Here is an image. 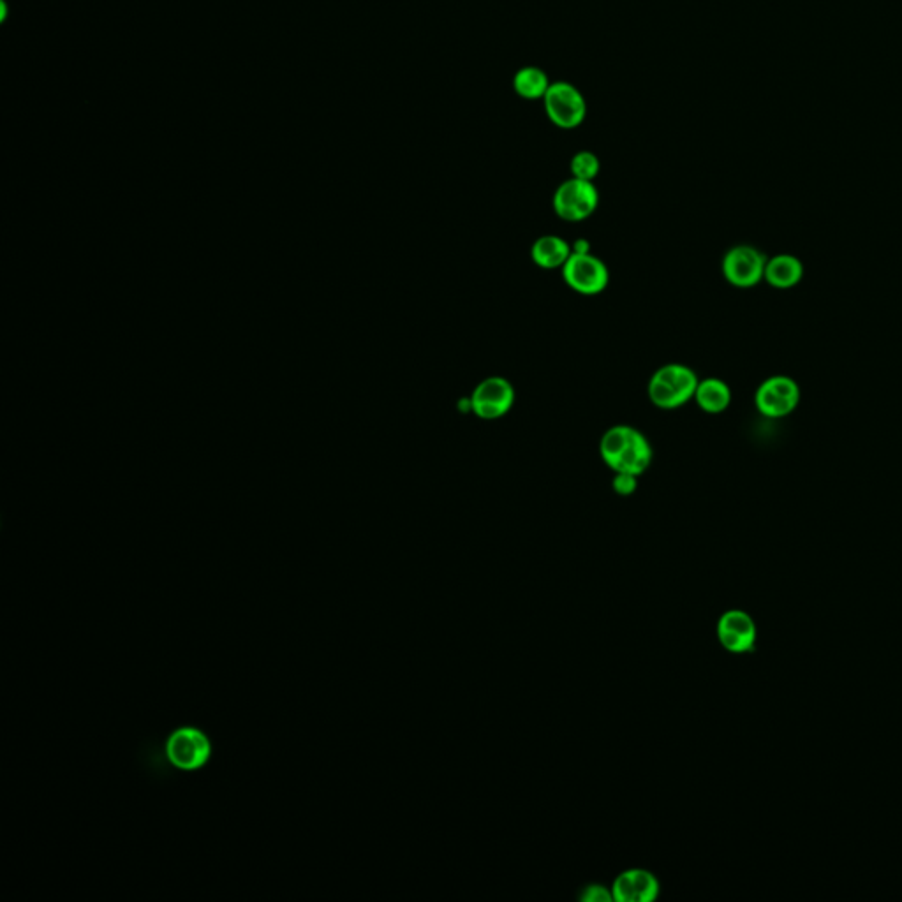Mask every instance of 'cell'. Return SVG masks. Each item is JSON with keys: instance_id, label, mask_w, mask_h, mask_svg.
<instances>
[{"instance_id": "cell-12", "label": "cell", "mask_w": 902, "mask_h": 902, "mask_svg": "<svg viewBox=\"0 0 902 902\" xmlns=\"http://www.w3.org/2000/svg\"><path fill=\"white\" fill-rule=\"evenodd\" d=\"M573 254V245L557 235H543L534 240L531 247V259L536 267L543 270H557L566 265Z\"/></svg>"}, {"instance_id": "cell-7", "label": "cell", "mask_w": 902, "mask_h": 902, "mask_svg": "<svg viewBox=\"0 0 902 902\" xmlns=\"http://www.w3.org/2000/svg\"><path fill=\"white\" fill-rule=\"evenodd\" d=\"M166 756L171 765L180 770H198L207 765L212 756V742L205 733L185 726L171 733L166 742Z\"/></svg>"}, {"instance_id": "cell-5", "label": "cell", "mask_w": 902, "mask_h": 902, "mask_svg": "<svg viewBox=\"0 0 902 902\" xmlns=\"http://www.w3.org/2000/svg\"><path fill=\"white\" fill-rule=\"evenodd\" d=\"M547 117L555 127L571 131L584 124L587 101L584 94L570 82H554L543 97Z\"/></svg>"}, {"instance_id": "cell-13", "label": "cell", "mask_w": 902, "mask_h": 902, "mask_svg": "<svg viewBox=\"0 0 902 902\" xmlns=\"http://www.w3.org/2000/svg\"><path fill=\"white\" fill-rule=\"evenodd\" d=\"M804 277V267L799 258H795L792 254H779L774 258L767 259V267H765V281L769 282L772 288L790 289L797 286Z\"/></svg>"}, {"instance_id": "cell-1", "label": "cell", "mask_w": 902, "mask_h": 902, "mask_svg": "<svg viewBox=\"0 0 902 902\" xmlns=\"http://www.w3.org/2000/svg\"><path fill=\"white\" fill-rule=\"evenodd\" d=\"M599 455L614 473L642 476L651 467L654 450L642 430L614 425L601 436Z\"/></svg>"}, {"instance_id": "cell-8", "label": "cell", "mask_w": 902, "mask_h": 902, "mask_svg": "<svg viewBox=\"0 0 902 902\" xmlns=\"http://www.w3.org/2000/svg\"><path fill=\"white\" fill-rule=\"evenodd\" d=\"M767 258L753 245H735L726 252L721 270L735 288H753L765 277Z\"/></svg>"}, {"instance_id": "cell-3", "label": "cell", "mask_w": 902, "mask_h": 902, "mask_svg": "<svg viewBox=\"0 0 902 902\" xmlns=\"http://www.w3.org/2000/svg\"><path fill=\"white\" fill-rule=\"evenodd\" d=\"M599 207V191L594 182L571 177L555 189L552 208L564 222H584Z\"/></svg>"}, {"instance_id": "cell-18", "label": "cell", "mask_w": 902, "mask_h": 902, "mask_svg": "<svg viewBox=\"0 0 902 902\" xmlns=\"http://www.w3.org/2000/svg\"><path fill=\"white\" fill-rule=\"evenodd\" d=\"M614 899V894L608 892L603 885H589L582 892V901L587 902H608Z\"/></svg>"}, {"instance_id": "cell-10", "label": "cell", "mask_w": 902, "mask_h": 902, "mask_svg": "<svg viewBox=\"0 0 902 902\" xmlns=\"http://www.w3.org/2000/svg\"><path fill=\"white\" fill-rule=\"evenodd\" d=\"M718 638L728 652H751L756 644L755 621L742 610H730L719 619Z\"/></svg>"}, {"instance_id": "cell-6", "label": "cell", "mask_w": 902, "mask_h": 902, "mask_svg": "<svg viewBox=\"0 0 902 902\" xmlns=\"http://www.w3.org/2000/svg\"><path fill=\"white\" fill-rule=\"evenodd\" d=\"M515 386L503 376H490L474 388L469 402L471 413L485 422H496L508 415L515 406Z\"/></svg>"}, {"instance_id": "cell-9", "label": "cell", "mask_w": 902, "mask_h": 902, "mask_svg": "<svg viewBox=\"0 0 902 902\" xmlns=\"http://www.w3.org/2000/svg\"><path fill=\"white\" fill-rule=\"evenodd\" d=\"M800 388L788 376H772L758 386L755 404L767 418H784L799 406Z\"/></svg>"}, {"instance_id": "cell-2", "label": "cell", "mask_w": 902, "mask_h": 902, "mask_svg": "<svg viewBox=\"0 0 902 902\" xmlns=\"http://www.w3.org/2000/svg\"><path fill=\"white\" fill-rule=\"evenodd\" d=\"M698 383V374L688 365L666 363L652 372L647 395L654 406L672 411L695 399Z\"/></svg>"}, {"instance_id": "cell-15", "label": "cell", "mask_w": 902, "mask_h": 902, "mask_svg": "<svg viewBox=\"0 0 902 902\" xmlns=\"http://www.w3.org/2000/svg\"><path fill=\"white\" fill-rule=\"evenodd\" d=\"M552 82L547 73L536 66L520 67L513 76V90L525 101H540L547 94Z\"/></svg>"}, {"instance_id": "cell-17", "label": "cell", "mask_w": 902, "mask_h": 902, "mask_svg": "<svg viewBox=\"0 0 902 902\" xmlns=\"http://www.w3.org/2000/svg\"><path fill=\"white\" fill-rule=\"evenodd\" d=\"M638 478L640 476H636V474L614 473L612 487L619 496H631V494H635L636 487H638Z\"/></svg>"}, {"instance_id": "cell-11", "label": "cell", "mask_w": 902, "mask_h": 902, "mask_svg": "<svg viewBox=\"0 0 902 902\" xmlns=\"http://www.w3.org/2000/svg\"><path fill=\"white\" fill-rule=\"evenodd\" d=\"M612 894L619 902H651L659 895V881L651 871L629 869L615 878Z\"/></svg>"}, {"instance_id": "cell-16", "label": "cell", "mask_w": 902, "mask_h": 902, "mask_svg": "<svg viewBox=\"0 0 902 902\" xmlns=\"http://www.w3.org/2000/svg\"><path fill=\"white\" fill-rule=\"evenodd\" d=\"M570 171L571 177L594 182L601 171V161L591 150H580L571 157Z\"/></svg>"}, {"instance_id": "cell-4", "label": "cell", "mask_w": 902, "mask_h": 902, "mask_svg": "<svg viewBox=\"0 0 902 902\" xmlns=\"http://www.w3.org/2000/svg\"><path fill=\"white\" fill-rule=\"evenodd\" d=\"M561 270L566 286L582 296L601 295L610 282L605 261L591 251L573 252Z\"/></svg>"}, {"instance_id": "cell-14", "label": "cell", "mask_w": 902, "mask_h": 902, "mask_svg": "<svg viewBox=\"0 0 902 902\" xmlns=\"http://www.w3.org/2000/svg\"><path fill=\"white\" fill-rule=\"evenodd\" d=\"M696 406L709 415H719L732 404V390L723 379H700L695 392Z\"/></svg>"}]
</instances>
